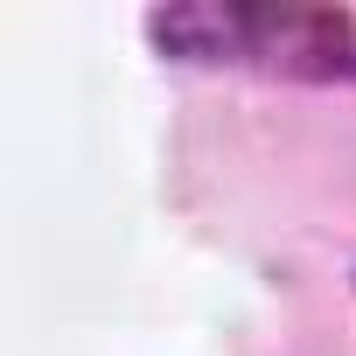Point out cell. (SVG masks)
Wrapping results in <instances>:
<instances>
[{"label": "cell", "mask_w": 356, "mask_h": 356, "mask_svg": "<svg viewBox=\"0 0 356 356\" xmlns=\"http://www.w3.org/2000/svg\"><path fill=\"white\" fill-rule=\"evenodd\" d=\"M147 42L189 70H238L273 84H356V15L286 0H175L154 8Z\"/></svg>", "instance_id": "cell-1"}]
</instances>
